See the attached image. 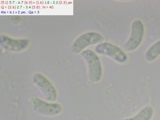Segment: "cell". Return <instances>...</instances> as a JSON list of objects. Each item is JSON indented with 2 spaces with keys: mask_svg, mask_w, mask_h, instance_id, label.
Here are the masks:
<instances>
[{
  "mask_svg": "<svg viewBox=\"0 0 160 120\" xmlns=\"http://www.w3.org/2000/svg\"><path fill=\"white\" fill-rule=\"evenodd\" d=\"M104 40L101 34L95 32L84 33L78 37L73 43L71 49L75 54H78L87 47L102 43Z\"/></svg>",
  "mask_w": 160,
  "mask_h": 120,
  "instance_id": "1",
  "label": "cell"
},
{
  "mask_svg": "<svg viewBox=\"0 0 160 120\" xmlns=\"http://www.w3.org/2000/svg\"><path fill=\"white\" fill-rule=\"evenodd\" d=\"M81 55L88 64L91 80L95 82H98L102 75L101 64L98 57L94 52L89 49L83 51Z\"/></svg>",
  "mask_w": 160,
  "mask_h": 120,
  "instance_id": "2",
  "label": "cell"
},
{
  "mask_svg": "<svg viewBox=\"0 0 160 120\" xmlns=\"http://www.w3.org/2000/svg\"><path fill=\"white\" fill-rule=\"evenodd\" d=\"M95 51L98 54L108 56L119 63H124L127 59L126 54L122 49L110 42L99 44L96 47Z\"/></svg>",
  "mask_w": 160,
  "mask_h": 120,
  "instance_id": "3",
  "label": "cell"
},
{
  "mask_svg": "<svg viewBox=\"0 0 160 120\" xmlns=\"http://www.w3.org/2000/svg\"><path fill=\"white\" fill-rule=\"evenodd\" d=\"M144 27L139 20H136L132 22L130 36L124 44V49L128 51L135 50L141 44L143 36Z\"/></svg>",
  "mask_w": 160,
  "mask_h": 120,
  "instance_id": "4",
  "label": "cell"
},
{
  "mask_svg": "<svg viewBox=\"0 0 160 120\" xmlns=\"http://www.w3.org/2000/svg\"><path fill=\"white\" fill-rule=\"evenodd\" d=\"M33 82L42 92L46 99L54 102L57 98L56 90L52 83L44 76L39 73H35L32 76Z\"/></svg>",
  "mask_w": 160,
  "mask_h": 120,
  "instance_id": "5",
  "label": "cell"
},
{
  "mask_svg": "<svg viewBox=\"0 0 160 120\" xmlns=\"http://www.w3.org/2000/svg\"><path fill=\"white\" fill-rule=\"evenodd\" d=\"M31 104L33 110L37 112L47 115H54L62 111L61 105L57 103H49L38 98H32Z\"/></svg>",
  "mask_w": 160,
  "mask_h": 120,
  "instance_id": "6",
  "label": "cell"
},
{
  "mask_svg": "<svg viewBox=\"0 0 160 120\" xmlns=\"http://www.w3.org/2000/svg\"><path fill=\"white\" fill-rule=\"evenodd\" d=\"M160 55V40L152 45L145 54V58L148 62L154 60Z\"/></svg>",
  "mask_w": 160,
  "mask_h": 120,
  "instance_id": "7",
  "label": "cell"
},
{
  "mask_svg": "<svg viewBox=\"0 0 160 120\" xmlns=\"http://www.w3.org/2000/svg\"><path fill=\"white\" fill-rule=\"evenodd\" d=\"M152 114V109L148 106L143 108L134 117L123 120H150Z\"/></svg>",
  "mask_w": 160,
  "mask_h": 120,
  "instance_id": "8",
  "label": "cell"
}]
</instances>
